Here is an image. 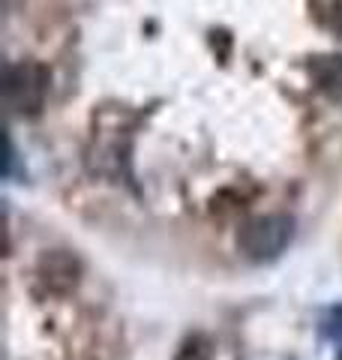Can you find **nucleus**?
I'll return each instance as SVG.
<instances>
[{"instance_id":"6","label":"nucleus","mask_w":342,"mask_h":360,"mask_svg":"<svg viewBox=\"0 0 342 360\" xmlns=\"http://www.w3.org/2000/svg\"><path fill=\"white\" fill-rule=\"evenodd\" d=\"M330 27H334V33L342 39V0L330 4Z\"/></svg>"},{"instance_id":"2","label":"nucleus","mask_w":342,"mask_h":360,"mask_svg":"<svg viewBox=\"0 0 342 360\" xmlns=\"http://www.w3.org/2000/svg\"><path fill=\"white\" fill-rule=\"evenodd\" d=\"M51 72L39 60H15L6 70V103L15 117H39L49 99Z\"/></svg>"},{"instance_id":"4","label":"nucleus","mask_w":342,"mask_h":360,"mask_svg":"<svg viewBox=\"0 0 342 360\" xmlns=\"http://www.w3.org/2000/svg\"><path fill=\"white\" fill-rule=\"evenodd\" d=\"M312 84L322 90L330 103H342V54H322L310 63Z\"/></svg>"},{"instance_id":"1","label":"nucleus","mask_w":342,"mask_h":360,"mask_svg":"<svg viewBox=\"0 0 342 360\" xmlns=\"http://www.w3.org/2000/svg\"><path fill=\"white\" fill-rule=\"evenodd\" d=\"M294 240V219L289 213H265L253 217L237 231V250L246 262L253 264H270L289 250Z\"/></svg>"},{"instance_id":"5","label":"nucleus","mask_w":342,"mask_h":360,"mask_svg":"<svg viewBox=\"0 0 342 360\" xmlns=\"http://www.w3.org/2000/svg\"><path fill=\"white\" fill-rule=\"evenodd\" d=\"M213 352H216V345L208 333H189L177 345L175 360H213Z\"/></svg>"},{"instance_id":"3","label":"nucleus","mask_w":342,"mask_h":360,"mask_svg":"<svg viewBox=\"0 0 342 360\" xmlns=\"http://www.w3.org/2000/svg\"><path fill=\"white\" fill-rule=\"evenodd\" d=\"M82 274H84V267L78 262V255H72L70 250H45L37 258V267H33L39 291L49 297L72 295L78 283H82Z\"/></svg>"}]
</instances>
